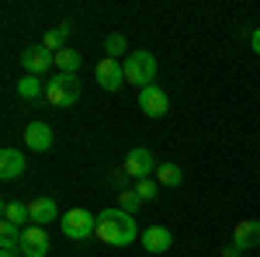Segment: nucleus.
Segmentation results:
<instances>
[{
    "label": "nucleus",
    "instance_id": "obj_1",
    "mask_svg": "<svg viewBox=\"0 0 260 257\" xmlns=\"http://www.w3.org/2000/svg\"><path fill=\"white\" fill-rule=\"evenodd\" d=\"M98 237L108 247H128L132 240L139 237L136 216H128L125 209H104L98 216Z\"/></svg>",
    "mask_w": 260,
    "mask_h": 257
},
{
    "label": "nucleus",
    "instance_id": "obj_2",
    "mask_svg": "<svg viewBox=\"0 0 260 257\" xmlns=\"http://www.w3.org/2000/svg\"><path fill=\"white\" fill-rule=\"evenodd\" d=\"M125 80L128 83H136V87H153V80H156V70H160V63L153 52H146V49H136V52H128L125 56Z\"/></svg>",
    "mask_w": 260,
    "mask_h": 257
},
{
    "label": "nucleus",
    "instance_id": "obj_3",
    "mask_svg": "<svg viewBox=\"0 0 260 257\" xmlns=\"http://www.w3.org/2000/svg\"><path fill=\"white\" fill-rule=\"evenodd\" d=\"M45 98L56 108H73L80 101V80H77V73H56L45 83Z\"/></svg>",
    "mask_w": 260,
    "mask_h": 257
},
{
    "label": "nucleus",
    "instance_id": "obj_4",
    "mask_svg": "<svg viewBox=\"0 0 260 257\" xmlns=\"http://www.w3.org/2000/svg\"><path fill=\"white\" fill-rule=\"evenodd\" d=\"M62 233L70 240H87V237H98V216H90L87 209H73L62 216Z\"/></svg>",
    "mask_w": 260,
    "mask_h": 257
},
{
    "label": "nucleus",
    "instance_id": "obj_5",
    "mask_svg": "<svg viewBox=\"0 0 260 257\" xmlns=\"http://www.w3.org/2000/svg\"><path fill=\"white\" fill-rule=\"evenodd\" d=\"M121 167H125V174H128V178L146 181L153 170H156V160H153V153H149L146 146H136V150L125 157V163H121Z\"/></svg>",
    "mask_w": 260,
    "mask_h": 257
},
{
    "label": "nucleus",
    "instance_id": "obj_6",
    "mask_svg": "<svg viewBox=\"0 0 260 257\" xmlns=\"http://www.w3.org/2000/svg\"><path fill=\"white\" fill-rule=\"evenodd\" d=\"M167 108H170V101H167V94H163L156 83L139 91V111H146L149 119H163V115H167Z\"/></svg>",
    "mask_w": 260,
    "mask_h": 257
},
{
    "label": "nucleus",
    "instance_id": "obj_7",
    "mask_svg": "<svg viewBox=\"0 0 260 257\" xmlns=\"http://www.w3.org/2000/svg\"><path fill=\"white\" fill-rule=\"evenodd\" d=\"M94 73H98V83L104 91H121V83H125V66L118 60H108V56L98 63Z\"/></svg>",
    "mask_w": 260,
    "mask_h": 257
},
{
    "label": "nucleus",
    "instance_id": "obj_8",
    "mask_svg": "<svg viewBox=\"0 0 260 257\" xmlns=\"http://www.w3.org/2000/svg\"><path fill=\"white\" fill-rule=\"evenodd\" d=\"M21 254L24 257H45L49 254V233H45V226H24Z\"/></svg>",
    "mask_w": 260,
    "mask_h": 257
},
{
    "label": "nucleus",
    "instance_id": "obj_9",
    "mask_svg": "<svg viewBox=\"0 0 260 257\" xmlns=\"http://www.w3.org/2000/svg\"><path fill=\"white\" fill-rule=\"evenodd\" d=\"M49 63H56V52H49L45 45H31V49H24L21 52V66L31 73V77H39L49 70Z\"/></svg>",
    "mask_w": 260,
    "mask_h": 257
},
{
    "label": "nucleus",
    "instance_id": "obj_10",
    "mask_svg": "<svg viewBox=\"0 0 260 257\" xmlns=\"http://www.w3.org/2000/svg\"><path fill=\"white\" fill-rule=\"evenodd\" d=\"M170 243H174V233H170L167 226H149V230H142V247H146L149 254H167Z\"/></svg>",
    "mask_w": 260,
    "mask_h": 257
},
{
    "label": "nucleus",
    "instance_id": "obj_11",
    "mask_svg": "<svg viewBox=\"0 0 260 257\" xmlns=\"http://www.w3.org/2000/svg\"><path fill=\"white\" fill-rule=\"evenodd\" d=\"M24 157H21V150H14V146H4L0 150V178L4 181H14L24 174Z\"/></svg>",
    "mask_w": 260,
    "mask_h": 257
},
{
    "label": "nucleus",
    "instance_id": "obj_12",
    "mask_svg": "<svg viewBox=\"0 0 260 257\" xmlns=\"http://www.w3.org/2000/svg\"><path fill=\"white\" fill-rule=\"evenodd\" d=\"M233 243H236L240 250L257 247V243H260V222H257V219H243V222H236V230H233Z\"/></svg>",
    "mask_w": 260,
    "mask_h": 257
},
{
    "label": "nucleus",
    "instance_id": "obj_13",
    "mask_svg": "<svg viewBox=\"0 0 260 257\" xmlns=\"http://www.w3.org/2000/svg\"><path fill=\"white\" fill-rule=\"evenodd\" d=\"M24 142H28V150L45 153V150L52 146V129H49L45 122H31V125L24 129Z\"/></svg>",
    "mask_w": 260,
    "mask_h": 257
},
{
    "label": "nucleus",
    "instance_id": "obj_14",
    "mask_svg": "<svg viewBox=\"0 0 260 257\" xmlns=\"http://www.w3.org/2000/svg\"><path fill=\"white\" fill-rule=\"evenodd\" d=\"M28 209H31V226H45V222H52V219L59 216V209H56V202L52 198H35V202H28Z\"/></svg>",
    "mask_w": 260,
    "mask_h": 257
},
{
    "label": "nucleus",
    "instance_id": "obj_15",
    "mask_svg": "<svg viewBox=\"0 0 260 257\" xmlns=\"http://www.w3.org/2000/svg\"><path fill=\"white\" fill-rule=\"evenodd\" d=\"M21 240H24V230L18 222H0V250H21Z\"/></svg>",
    "mask_w": 260,
    "mask_h": 257
},
{
    "label": "nucleus",
    "instance_id": "obj_16",
    "mask_svg": "<svg viewBox=\"0 0 260 257\" xmlns=\"http://www.w3.org/2000/svg\"><path fill=\"white\" fill-rule=\"evenodd\" d=\"M18 94L24 101H39V98H45V83H42L39 77H31V73H28V77L18 80Z\"/></svg>",
    "mask_w": 260,
    "mask_h": 257
},
{
    "label": "nucleus",
    "instance_id": "obj_17",
    "mask_svg": "<svg viewBox=\"0 0 260 257\" xmlns=\"http://www.w3.org/2000/svg\"><path fill=\"white\" fill-rule=\"evenodd\" d=\"M66 39H70V21H62L59 28L45 32V42H42V45H45L49 52H62V49H66Z\"/></svg>",
    "mask_w": 260,
    "mask_h": 257
},
{
    "label": "nucleus",
    "instance_id": "obj_18",
    "mask_svg": "<svg viewBox=\"0 0 260 257\" xmlns=\"http://www.w3.org/2000/svg\"><path fill=\"white\" fill-rule=\"evenodd\" d=\"M104 56H108V60H118V56H128V39H125L121 32H111V35L104 39Z\"/></svg>",
    "mask_w": 260,
    "mask_h": 257
},
{
    "label": "nucleus",
    "instance_id": "obj_19",
    "mask_svg": "<svg viewBox=\"0 0 260 257\" xmlns=\"http://www.w3.org/2000/svg\"><path fill=\"white\" fill-rule=\"evenodd\" d=\"M4 219L7 222H31V209L28 205H21V202H4Z\"/></svg>",
    "mask_w": 260,
    "mask_h": 257
},
{
    "label": "nucleus",
    "instance_id": "obj_20",
    "mask_svg": "<svg viewBox=\"0 0 260 257\" xmlns=\"http://www.w3.org/2000/svg\"><path fill=\"white\" fill-rule=\"evenodd\" d=\"M80 52H73V49H62L56 52V66H59V73H77L80 70Z\"/></svg>",
    "mask_w": 260,
    "mask_h": 257
},
{
    "label": "nucleus",
    "instance_id": "obj_21",
    "mask_svg": "<svg viewBox=\"0 0 260 257\" xmlns=\"http://www.w3.org/2000/svg\"><path fill=\"white\" fill-rule=\"evenodd\" d=\"M156 178H160L163 188H177L184 174H180V167H177V163H160V167H156Z\"/></svg>",
    "mask_w": 260,
    "mask_h": 257
},
{
    "label": "nucleus",
    "instance_id": "obj_22",
    "mask_svg": "<svg viewBox=\"0 0 260 257\" xmlns=\"http://www.w3.org/2000/svg\"><path fill=\"white\" fill-rule=\"evenodd\" d=\"M139 205H142V198L136 195V188H121V191H118V209H125L128 216H136Z\"/></svg>",
    "mask_w": 260,
    "mask_h": 257
},
{
    "label": "nucleus",
    "instance_id": "obj_23",
    "mask_svg": "<svg viewBox=\"0 0 260 257\" xmlns=\"http://www.w3.org/2000/svg\"><path fill=\"white\" fill-rule=\"evenodd\" d=\"M136 195H139L142 202H149V198L160 195V184H156L153 178H146V181H139V184H136Z\"/></svg>",
    "mask_w": 260,
    "mask_h": 257
},
{
    "label": "nucleus",
    "instance_id": "obj_24",
    "mask_svg": "<svg viewBox=\"0 0 260 257\" xmlns=\"http://www.w3.org/2000/svg\"><path fill=\"white\" fill-rule=\"evenodd\" d=\"M250 49H253V52H257V56H260V28H257V32H253V39H250Z\"/></svg>",
    "mask_w": 260,
    "mask_h": 257
},
{
    "label": "nucleus",
    "instance_id": "obj_25",
    "mask_svg": "<svg viewBox=\"0 0 260 257\" xmlns=\"http://www.w3.org/2000/svg\"><path fill=\"white\" fill-rule=\"evenodd\" d=\"M222 257H240V247H236V243H229V247L222 250Z\"/></svg>",
    "mask_w": 260,
    "mask_h": 257
},
{
    "label": "nucleus",
    "instance_id": "obj_26",
    "mask_svg": "<svg viewBox=\"0 0 260 257\" xmlns=\"http://www.w3.org/2000/svg\"><path fill=\"white\" fill-rule=\"evenodd\" d=\"M0 257H18V250H0Z\"/></svg>",
    "mask_w": 260,
    "mask_h": 257
}]
</instances>
